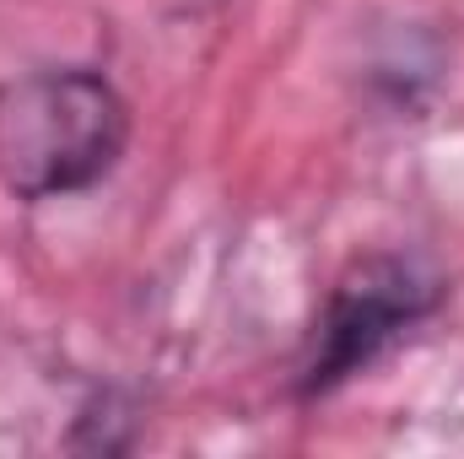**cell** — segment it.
Returning <instances> with one entry per match:
<instances>
[{
	"instance_id": "cell-1",
	"label": "cell",
	"mask_w": 464,
	"mask_h": 459,
	"mask_svg": "<svg viewBox=\"0 0 464 459\" xmlns=\"http://www.w3.org/2000/svg\"><path fill=\"white\" fill-rule=\"evenodd\" d=\"M135 114L98 65H27L0 76V190L54 206L98 190L130 151Z\"/></svg>"
},
{
	"instance_id": "cell-2",
	"label": "cell",
	"mask_w": 464,
	"mask_h": 459,
	"mask_svg": "<svg viewBox=\"0 0 464 459\" xmlns=\"http://www.w3.org/2000/svg\"><path fill=\"white\" fill-rule=\"evenodd\" d=\"M443 303H449V276L432 259L405 249L356 254L330 281L314 314V330L292 373V400L319 405L341 395L362 373H372L400 341H411L427 319H438Z\"/></svg>"
}]
</instances>
